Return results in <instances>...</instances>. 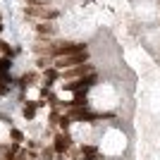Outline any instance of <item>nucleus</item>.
Returning a JSON list of instances; mask_svg holds the SVG:
<instances>
[{"instance_id":"f257e3e1","label":"nucleus","mask_w":160,"mask_h":160,"mask_svg":"<svg viewBox=\"0 0 160 160\" xmlns=\"http://www.w3.org/2000/svg\"><path fill=\"white\" fill-rule=\"evenodd\" d=\"M84 50H88L86 43H79V41H55V43H53V50H50V58L58 60V58L77 55V53H84Z\"/></svg>"},{"instance_id":"f03ea898","label":"nucleus","mask_w":160,"mask_h":160,"mask_svg":"<svg viewBox=\"0 0 160 160\" xmlns=\"http://www.w3.org/2000/svg\"><path fill=\"white\" fill-rule=\"evenodd\" d=\"M24 17L36 22H58L62 17V10L58 7H27L24 5Z\"/></svg>"},{"instance_id":"7ed1b4c3","label":"nucleus","mask_w":160,"mask_h":160,"mask_svg":"<svg viewBox=\"0 0 160 160\" xmlns=\"http://www.w3.org/2000/svg\"><path fill=\"white\" fill-rule=\"evenodd\" d=\"M88 58H91V53H88V50H84V53L67 55V58H58V60H53V67H55V69H60V72H65V69H72V67L86 65Z\"/></svg>"},{"instance_id":"20e7f679","label":"nucleus","mask_w":160,"mask_h":160,"mask_svg":"<svg viewBox=\"0 0 160 160\" xmlns=\"http://www.w3.org/2000/svg\"><path fill=\"white\" fill-rule=\"evenodd\" d=\"M96 81H98V74H86V77H81V79H72L67 81V84H62L65 86V91H69V93H86L91 86H96Z\"/></svg>"},{"instance_id":"39448f33","label":"nucleus","mask_w":160,"mask_h":160,"mask_svg":"<svg viewBox=\"0 0 160 160\" xmlns=\"http://www.w3.org/2000/svg\"><path fill=\"white\" fill-rule=\"evenodd\" d=\"M33 31L38 38H55L60 33V27H55V22H33Z\"/></svg>"},{"instance_id":"423d86ee","label":"nucleus","mask_w":160,"mask_h":160,"mask_svg":"<svg viewBox=\"0 0 160 160\" xmlns=\"http://www.w3.org/2000/svg\"><path fill=\"white\" fill-rule=\"evenodd\" d=\"M96 67L93 65H79V67H72V69H65L62 72V79L65 81H72V79H81V77H86V74H93Z\"/></svg>"},{"instance_id":"0eeeda50","label":"nucleus","mask_w":160,"mask_h":160,"mask_svg":"<svg viewBox=\"0 0 160 160\" xmlns=\"http://www.w3.org/2000/svg\"><path fill=\"white\" fill-rule=\"evenodd\" d=\"M69 148H72V136H69L67 132H60V134L53 139V151H55L58 155H65Z\"/></svg>"},{"instance_id":"6e6552de","label":"nucleus","mask_w":160,"mask_h":160,"mask_svg":"<svg viewBox=\"0 0 160 160\" xmlns=\"http://www.w3.org/2000/svg\"><path fill=\"white\" fill-rule=\"evenodd\" d=\"M36 81H38V69H29V72H24V74L19 77V81H17V84H19L22 91H27V88L33 86Z\"/></svg>"},{"instance_id":"1a4fd4ad","label":"nucleus","mask_w":160,"mask_h":160,"mask_svg":"<svg viewBox=\"0 0 160 160\" xmlns=\"http://www.w3.org/2000/svg\"><path fill=\"white\" fill-rule=\"evenodd\" d=\"M58 79H62V72H60V69H55L53 65L43 69V84H46L48 88L53 86V84H55V81H58Z\"/></svg>"},{"instance_id":"9d476101","label":"nucleus","mask_w":160,"mask_h":160,"mask_svg":"<svg viewBox=\"0 0 160 160\" xmlns=\"http://www.w3.org/2000/svg\"><path fill=\"white\" fill-rule=\"evenodd\" d=\"M38 112V105H36V100H27L24 108H22V115H24V120H33Z\"/></svg>"},{"instance_id":"9b49d317","label":"nucleus","mask_w":160,"mask_h":160,"mask_svg":"<svg viewBox=\"0 0 160 160\" xmlns=\"http://www.w3.org/2000/svg\"><path fill=\"white\" fill-rule=\"evenodd\" d=\"M81 158H84V160H100V153H98V148H96V146L86 143V146H81Z\"/></svg>"},{"instance_id":"f8f14e48","label":"nucleus","mask_w":160,"mask_h":160,"mask_svg":"<svg viewBox=\"0 0 160 160\" xmlns=\"http://www.w3.org/2000/svg\"><path fill=\"white\" fill-rule=\"evenodd\" d=\"M50 65H53V58H46V55H38V58H36V69H41V72Z\"/></svg>"},{"instance_id":"ddd939ff","label":"nucleus","mask_w":160,"mask_h":160,"mask_svg":"<svg viewBox=\"0 0 160 160\" xmlns=\"http://www.w3.org/2000/svg\"><path fill=\"white\" fill-rule=\"evenodd\" d=\"M69 124H72V117H69L67 112H62V115H60V120H58V127H60V132H67V129H69Z\"/></svg>"},{"instance_id":"4468645a","label":"nucleus","mask_w":160,"mask_h":160,"mask_svg":"<svg viewBox=\"0 0 160 160\" xmlns=\"http://www.w3.org/2000/svg\"><path fill=\"white\" fill-rule=\"evenodd\" d=\"M0 53L5 55V58H14V55H17V50H14V48L10 46V43H5V41H0Z\"/></svg>"},{"instance_id":"2eb2a0df","label":"nucleus","mask_w":160,"mask_h":160,"mask_svg":"<svg viewBox=\"0 0 160 160\" xmlns=\"http://www.w3.org/2000/svg\"><path fill=\"white\" fill-rule=\"evenodd\" d=\"M10 69H12V58H0V74H10Z\"/></svg>"},{"instance_id":"dca6fc26","label":"nucleus","mask_w":160,"mask_h":160,"mask_svg":"<svg viewBox=\"0 0 160 160\" xmlns=\"http://www.w3.org/2000/svg\"><path fill=\"white\" fill-rule=\"evenodd\" d=\"M55 0H27V7H50Z\"/></svg>"},{"instance_id":"f3484780","label":"nucleus","mask_w":160,"mask_h":160,"mask_svg":"<svg viewBox=\"0 0 160 160\" xmlns=\"http://www.w3.org/2000/svg\"><path fill=\"white\" fill-rule=\"evenodd\" d=\"M10 139H12L14 143H24V141H27V139H24V134H22L19 129H14V127L10 129Z\"/></svg>"},{"instance_id":"a211bd4d","label":"nucleus","mask_w":160,"mask_h":160,"mask_svg":"<svg viewBox=\"0 0 160 160\" xmlns=\"http://www.w3.org/2000/svg\"><path fill=\"white\" fill-rule=\"evenodd\" d=\"M10 91H12V79H7V81L0 84V96H7Z\"/></svg>"},{"instance_id":"6ab92c4d","label":"nucleus","mask_w":160,"mask_h":160,"mask_svg":"<svg viewBox=\"0 0 160 160\" xmlns=\"http://www.w3.org/2000/svg\"><path fill=\"white\" fill-rule=\"evenodd\" d=\"M53 155H55L53 146H50V148H43V160H53Z\"/></svg>"},{"instance_id":"aec40b11","label":"nucleus","mask_w":160,"mask_h":160,"mask_svg":"<svg viewBox=\"0 0 160 160\" xmlns=\"http://www.w3.org/2000/svg\"><path fill=\"white\" fill-rule=\"evenodd\" d=\"M17 160H29V151H19V155H17Z\"/></svg>"},{"instance_id":"412c9836","label":"nucleus","mask_w":160,"mask_h":160,"mask_svg":"<svg viewBox=\"0 0 160 160\" xmlns=\"http://www.w3.org/2000/svg\"><path fill=\"white\" fill-rule=\"evenodd\" d=\"M2 31H5V24H2V22H0V33H2Z\"/></svg>"},{"instance_id":"4be33fe9","label":"nucleus","mask_w":160,"mask_h":160,"mask_svg":"<svg viewBox=\"0 0 160 160\" xmlns=\"http://www.w3.org/2000/svg\"><path fill=\"white\" fill-rule=\"evenodd\" d=\"M0 22H2V12H0Z\"/></svg>"}]
</instances>
